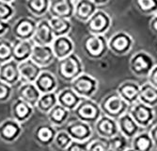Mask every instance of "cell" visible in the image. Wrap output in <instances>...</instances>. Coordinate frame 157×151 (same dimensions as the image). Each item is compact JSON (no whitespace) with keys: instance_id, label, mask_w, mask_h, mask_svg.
<instances>
[{"instance_id":"cell-1","label":"cell","mask_w":157,"mask_h":151,"mask_svg":"<svg viewBox=\"0 0 157 151\" xmlns=\"http://www.w3.org/2000/svg\"><path fill=\"white\" fill-rule=\"evenodd\" d=\"M82 46L86 56L91 60H101L109 51L108 39L105 35L90 33L83 40Z\"/></svg>"},{"instance_id":"cell-2","label":"cell","mask_w":157,"mask_h":151,"mask_svg":"<svg viewBox=\"0 0 157 151\" xmlns=\"http://www.w3.org/2000/svg\"><path fill=\"white\" fill-rule=\"evenodd\" d=\"M84 73V65L78 55L73 53L68 57L59 60L58 64L59 77L66 81L72 82L75 78Z\"/></svg>"},{"instance_id":"cell-3","label":"cell","mask_w":157,"mask_h":151,"mask_svg":"<svg viewBox=\"0 0 157 151\" xmlns=\"http://www.w3.org/2000/svg\"><path fill=\"white\" fill-rule=\"evenodd\" d=\"M99 104L101 107L103 114L116 120L120 118L122 114L127 113L130 106L122 99L117 91L106 94Z\"/></svg>"},{"instance_id":"cell-4","label":"cell","mask_w":157,"mask_h":151,"mask_svg":"<svg viewBox=\"0 0 157 151\" xmlns=\"http://www.w3.org/2000/svg\"><path fill=\"white\" fill-rule=\"evenodd\" d=\"M155 64L153 57L144 50L136 52L129 61L130 71L137 77H148Z\"/></svg>"},{"instance_id":"cell-5","label":"cell","mask_w":157,"mask_h":151,"mask_svg":"<svg viewBox=\"0 0 157 151\" xmlns=\"http://www.w3.org/2000/svg\"><path fill=\"white\" fill-rule=\"evenodd\" d=\"M74 113L76 119L90 125L95 124L97 120L103 115L100 104L91 98H84L74 111Z\"/></svg>"},{"instance_id":"cell-6","label":"cell","mask_w":157,"mask_h":151,"mask_svg":"<svg viewBox=\"0 0 157 151\" xmlns=\"http://www.w3.org/2000/svg\"><path fill=\"white\" fill-rule=\"evenodd\" d=\"M135 46L133 37L124 30L117 31L108 39V49L116 56H126Z\"/></svg>"},{"instance_id":"cell-7","label":"cell","mask_w":157,"mask_h":151,"mask_svg":"<svg viewBox=\"0 0 157 151\" xmlns=\"http://www.w3.org/2000/svg\"><path fill=\"white\" fill-rule=\"evenodd\" d=\"M128 113L142 129L151 128L156 116L154 108L141 103L140 101L130 105L128 109Z\"/></svg>"},{"instance_id":"cell-8","label":"cell","mask_w":157,"mask_h":151,"mask_svg":"<svg viewBox=\"0 0 157 151\" xmlns=\"http://www.w3.org/2000/svg\"><path fill=\"white\" fill-rule=\"evenodd\" d=\"M71 88L79 97L83 98H91L98 92L99 81L93 76L83 73L71 82Z\"/></svg>"},{"instance_id":"cell-9","label":"cell","mask_w":157,"mask_h":151,"mask_svg":"<svg viewBox=\"0 0 157 151\" xmlns=\"http://www.w3.org/2000/svg\"><path fill=\"white\" fill-rule=\"evenodd\" d=\"M112 17L104 10H98L86 23V27L90 34L105 35L112 26Z\"/></svg>"},{"instance_id":"cell-10","label":"cell","mask_w":157,"mask_h":151,"mask_svg":"<svg viewBox=\"0 0 157 151\" xmlns=\"http://www.w3.org/2000/svg\"><path fill=\"white\" fill-rule=\"evenodd\" d=\"M65 130L71 136L73 141L81 143L89 142L93 134L91 125L86 122L80 121L78 119L67 125Z\"/></svg>"},{"instance_id":"cell-11","label":"cell","mask_w":157,"mask_h":151,"mask_svg":"<svg viewBox=\"0 0 157 151\" xmlns=\"http://www.w3.org/2000/svg\"><path fill=\"white\" fill-rule=\"evenodd\" d=\"M37 23L30 17H21L12 26V35L17 40H31L36 30Z\"/></svg>"},{"instance_id":"cell-12","label":"cell","mask_w":157,"mask_h":151,"mask_svg":"<svg viewBox=\"0 0 157 151\" xmlns=\"http://www.w3.org/2000/svg\"><path fill=\"white\" fill-rule=\"evenodd\" d=\"M94 130L99 137L107 140L120 133L117 120L105 114L100 117L94 124Z\"/></svg>"},{"instance_id":"cell-13","label":"cell","mask_w":157,"mask_h":151,"mask_svg":"<svg viewBox=\"0 0 157 151\" xmlns=\"http://www.w3.org/2000/svg\"><path fill=\"white\" fill-rule=\"evenodd\" d=\"M54 55L56 60H62L69 55L75 53V44L68 35L56 37L51 45Z\"/></svg>"},{"instance_id":"cell-14","label":"cell","mask_w":157,"mask_h":151,"mask_svg":"<svg viewBox=\"0 0 157 151\" xmlns=\"http://www.w3.org/2000/svg\"><path fill=\"white\" fill-rule=\"evenodd\" d=\"M54 32L51 29L48 19H42L37 23V27L32 38L35 45L51 46L55 40Z\"/></svg>"},{"instance_id":"cell-15","label":"cell","mask_w":157,"mask_h":151,"mask_svg":"<svg viewBox=\"0 0 157 151\" xmlns=\"http://www.w3.org/2000/svg\"><path fill=\"white\" fill-rule=\"evenodd\" d=\"M49 13L51 17L71 19L75 14V2L71 0H51Z\"/></svg>"},{"instance_id":"cell-16","label":"cell","mask_w":157,"mask_h":151,"mask_svg":"<svg viewBox=\"0 0 157 151\" xmlns=\"http://www.w3.org/2000/svg\"><path fill=\"white\" fill-rule=\"evenodd\" d=\"M0 80L10 86L15 85L19 80H21L19 63L12 59L0 64Z\"/></svg>"},{"instance_id":"cell-17","label":"cell","mask_w":157,"mask_h":151,"mask_svg":"<svg viewBox=\"0 0 157 151\" xmlns=\"http://www.w3.org/2000/svg\"><path fill=\"white\" fill-rule=\"evenodd\" d=\"M117 123H118L119 132L129 141H131L140 131L145 130L142 129L136 124V122L133 119V117L129 114L128 112L122 114L120 118H118Z\"/></svg>"},{"instance_id":"cell-18","label":"cell","mask_w":157,"mask_h":151,"mask_svg":"<svg viewBox=\"0 0 157 151\" xmlns=\"http://www.w3.org/2000/svg\"><path fill=\"white\" fill-rule=\"evenodd\" d=\"M140 85L134 80H125L117 88V93L129 105H133L138 101Z\"/></svg>"},{"instance_id":"cell-19","label":"cell","mask_w":157,"mask_h":151,"mask_svg":"<svg viewBox=\"0 0 157 151\" xmlns=\"http://www.w3.org/2000/svg\"><path fill=\"white\" fill-rule=\"evenodd\" d=\"M13 46V57L12 59L18 63L29 60L33 48L35 46V43L33 40H17L15 39Z\"/></svg>"},{"instance_id":"cell-20","label":"cell","mask_w":157,"mask_h":151,"mask_svg":"<svg viewBox=\"0 0 157 151\" xmlns=\"http://www.w3.org/2000/svg\"><path fill=\"white\" fill-rule=\"evenodd\" d=\"M98 10V6L91 0H76L75 2L74 17L86 24Z\"/></svg>"},{"instance_id":"cell-21","label":"cell","mask_w":157,"mask_h":151,"mask_svg":"<svg viewBox=\"0 0 157 151\" xmlns=\"http://www.w3.org/2000/svg\"><path fill=\"white\" fill-rule=\"evenodd\" d=\"M30 59L40 67H46L53 63L56 60L51 46L35 45Z\"/></svg>"},{"instance_id":"cell-22","label":"cell","mask_w":157,"mask_h":151,"mask_svg":"<svg viewBox=\"0 0 157 151\" xmlns=\"http://www.w3.org/2000/svg\"><path fill=\"white\" fill-rule=\"evenodd\" d=\"M41 71V67L36 64L31 59L19 63L20 77L24 83H34Z\"/></svg>"},{"instance_id":"cell-23","label":"cell","mask_w":157,"mask_h":151,"mask_svg":"<svg viewBox=\"0 0 157 151\" xmlns=\"http://www.w3.org/2000/svg\"><path fill=\"white\" fill-rule=\"evenodd\" d=\"M83 99L71 87L65 88L58 93V104L67 109L69 112H74Z\"/></svg>"},{"instance_id":"cell-24","label":"cell","mask_w":157,"mask_h":151,"mask_svg":"<svg viewBox=\"0 0 157 151\" xmlns=\"http://www.w3.org/2000/svg\"><path fill=\"white\" fill-rule=\"evenodd\" d=\"M34 84L40 92V93H53L58 87V79L56 76L49 71H41Z\"/></svg>"},{"instance_id":"cell-25","label":"cell","mask_w":157,"mask_h":151,"mask_svg":"<svg viewBox=\"0 0 157 151\" xmlns=\"http://www.w3.org/2000/svg\"><path fill=\"white\" fill-rule=\"evenodd\" d=\"M19 95L20 99L29 106L34 107L37 106L41 93L34 83H23L19 88Z\"/></svg>"},{"instance_id":"cell-26","label":"cell","mask_w":157,"mask_h":151,"mask_svg":"<svg viewBox=\"0 0 157 151\" xmlns=\"http://www.w3.org/2000/svg\"><path fill=\"white\" fill-rule=\"evenodd\" d=\"M131 147L135 151H152L155 149L154 144L148 130H142L130 141Z\"/></svg>"},{"instance_id":"cell-27","label":"cell","mask_w":157,"mask_h":151,"mask_svg":"<svg viewBox=\"0 0 157 151\" xmlns=\"http://www.w3.org/2000/svg\"><path fill=\"white\" fill-rule=\"evenodd\" d=\"M138 101L150 107L155 108L157 106V88L148 81L140 85Z\"/></svg>"},{"instance_id":"cell-28","label":"cell","mask_w":157,"mask_h":151,"mask_svg":"<svg viewBox=\"0 0 157 151\" xmlns=\"http://www.w3.org/2000/svg\"><path fill=\"white\" fill-rule=\"evenodd\" d=\"M49 20V24L51 29L54 32L55 37L66 36L72 30V23L70 19L59 18V17H51Z\"/></svg>"},{"instance_id":"cell-29","label":"cell","mask_w":157,"mask_h":151,"mask_svg":"<svg viewBox=\"0 0 157 151\" xmlns=\"http://www.w3.org/2000/svg\"><path fill=\"white\" fill-rule=\"evenodd\" d=\"M50 1L51 0H26L25 6L32 15L42 17L49 12Z\"/></svg>"},{"instance_id":"cell-30","label":"cell","mask_w":157,"mask_h":151,"mask_svg":"<svg viewBox=\"0 0 157 151\" xmlns=\"http://www.w3.org/2000/svg\"><path fill=\"white\" fill-rule=\"evenodd\" d=\"M69 114H70V112L67 109L58 104L48 113V117L53 126L60 127L66 123V121L69 118Z\"/></svg>"},{"instance_id":"cell-31","label":"cell","mask_w":157,"mask_h":151,"mask_svg":"<svg viewBox=\"0 0 157 151\" xmlns=\"http://www.w3.org/2000/svg\"><path fill=\"white\" fill-rule=\"evenodd\" d=\"M56 105H58V93L53 92L42 93L36 107L40 112L48 113Z\"/></svg>"},{"instance_id":"cell-32","label":"cell","mask_w":157,"mask_h":151,"mask_svg":"<svg viewBox=\"0 0 157 151\" xmlns=\"http://www.w3.org/2000/svg\"><path fill=\"white\" fill-rule=\"evenodd\" d=\"M136 10L144 15H153L157 12V0H134Z\"/></svg>"},{"instance_id":"cell-33","label":"cell","mask_w":157,"mask_h":151,"mask_svg":"<svg viewBox=\"0 0 157 151\" xmlns=\"http://www.w3.org/2000/svg\"><path fill=\"white\" fill-rule=\"evenodd\" d=\"M129 140L121 133L107 140L108 151H125L129 147Z\"/></svg>"},{"instance_id":"cell-34","label":"cell","mask_w":157,"mask_h":151,"mask_svg":"<svg viewBox=\"0 0 157 151\" xmlns=\"http://www.w3.org/2000/svg\"><path fill=\"white\" fill-rule=\"evenodd\" d=\"M13 46L9 40L0 39V64L12 60Z\"/></svg>"},{"instance_id":"cell-35","label":"cell","mask_w":157,"mask_h":151,"mask_svg":"<svg viewBox=\"0 0 157 151\" xmlns=\"http://www.w3.org/2000/svg\"><path fill=\"white\" fill-rule=\"evenodd\" d=\"M54 143L56 146L59 148L60 150H67V148L73 143V139L68 134L66 130H60L56 133Z\"/></svg>"},{"instance_id":"cell-36","label":"cell","mask_w":157,"mask_h":151,"mask_svg":"<svg viewBox=\"0 0 157 151\" xmlns=\"http://www.w3.org/2000/svg\"><path fill=\"white\" fill-rule=\"evenodd\" d=\"M30 107L31 106H29L27 103L23 101L22 99H19L13 106L14 116L16 117V119H19L21 121L26 119V117L28 116V114H29V113H30V109H29Z\"/></svg>"},{"instance_id":"cell-37","label":"cell","mask_w":157,"mask_h":151,"mask_svg":"<svg viewBox=\"0 0 157 151\" xmlns=\"http://www.w3.org/2000/svg\"><path fill=\"white\" fill-rule=\"evenodd\" d=\"M56 131L53 128L51 127H41L39 129L38 132H37V136H38V139L42 142V143H50L53 142L55 139V136H56Z\"/></svg>"},{"instance_id":"cell-38","label":"cell","mask_w":157,"mask_h":151,"mask_svg":"<svg viewBox=\"0 0 157 151\" xmlns=\"http://www.w3.org/2000/svg\"><path fill=\"white\" fill-rule=\"evenodd\" d=\"M14 14H15V10L12 5L0 0V20L9 22Z\"/></svg>"},{"instance_id":"cell-39","label":"cell","mask_w":157,"mask_h":151,"mask_svg":"<svg viewBox=\"0 0 157 151\" xmlns=\"http://www.w3.org/2000/svg\"><path fill=\"white\" fill-rule=\"evenodd\" d=\"M89 151H108L107 139H104L99 137L97 139L90 140L88 144Z\"/></svg>"},{"instance_id":"cell-40","label":"cell","mask_w":157,"mask_h":151,"mask_svg":"<svg viewBox=\"0 0 157 151\" xmlns=\"http://www.w3.org/2000/svg\"><path fill=\"white\" fill-rule=\"evenodd\" d=\"M88 144L89 142L81 143V142L73 141V143L71 144V145L67 148L66 151H89Z\"/></svg>"},{"instance_id":"cell-41","label":"cell","mask_w":157,"mask_h":151,"mask_svg":"<svg viewBox=\"0 0 157 151\" xmlns=\"http://www.w3.org/2000/svg\"><path fill=\"white\" fill-rule=\"evenodd\" d=\"M17 133V129L15 126H13L11 124L6 125L2 129V135L5 137L6 139H10L12 137Z\"/></svg>"},{"instance_id":"cell-42","label":"cell","mask_w":157,"mask_h":151,"mask_svg":"<svg viewBox=\"0 0 157 151\" xmlns=\"http://www.w3.org/2000/svg\"><path fill=\"white\" fill-rule=\"evenodd\" d=\"M10 93V86L0 80V100L8 98Z\"/></svg>"},{"instance_id":"cell-43","label":"cell","mask_w":157,"mask_h":151,"mask_svg":"<svg viewBox=\"0 0 157 151\" xmlns=\"http://www.w3.org/2000/svg\"><path fill=\"white\" fill-rule=\"evenodd\" d=\"M148 82H150L151 85L157 88V63L154 65L152 70L148 76Z\"/></svg>"},{"instance_id":"cell-44","label":"cell","mask_w":157,"mask_h":151,"mask_svg":"<svg viewBox=\"0 0 157 151\" xmlns=\"http://www.w3.org/2000/svg\"><path fill=\"white\" fill-rule=\"evenodd\" d=\"M149 29L155 36H157V12L151 16L149 21Z\"/></svg>"},{"instance_id":"cell-45","label":"cell","mask_w":157,"mask_h":151,"mask_svg":"<svg viewBox=\"0 0 157 151\" xmlns=\"http://www.w3.org/2000/svg\"><path fill=\"white\" fill-rule=\"evenodd\" d=\"M10 30V25L8 21L0 20V37H3Z\"/></svg>"},{"instance_id":"cell-46","label":"cell","mask_w":157,"mask_h":151,"mask_svg":"<svg viewBox=\"0 0 157 151\" xmlns=\"http://www.w3.org/2000/svg\"><path fill=\"white\" fill-rule=\"evenodd\" d=\"M148 131L150 133V136H151V138L154 144V146L156 148L157 147V123L156 124H153Z\"/></svg>"},{"instance_id":"cell-47","label":"cell","mask_w":157,"mask_h":151,"mask_svg":"<svg viewBox=\"0 0 157 151\" xmlns=\"http://www.w3.org/2000/svg\"><path fill=\"white\" fill-rule=\"evenodd\" d=\"M91 1L94 2L99 7V6H104V5L108 4L111 1V0H91Z\"/></svg>"},{"instance_id":"cell-48","label":"cell","mask_w":157,"mask_h":151,"mask_svg":"<svg viewBox=\"0 0 157 151\" xmlns=\"http://www.w3.org/2000/svg\"><path fill=\"white\" fill-rule=\"evenodd\" d=\"M1 1H4V2H7V3H12L13 1H15V0H1Z\"/></svg>"},{"instance_id":"cell-49","label":"cell","mask_w":157,"mask_h":151,"mask_svg":"<svg viewBox=\"0 0 157 151\" xmlns=\"http://www.w3.org/2000/svg\"><path fill=\"white\" fill-rule=\"evenodd\" d=\"M125 151H135V150H134V149H133V148H132L131 146H129V147H128V148H127V149H126Z\"/></svg>"},{"instance_id":"cell-50","label":"cell","mask_w":157,"mask_h":151,"mask_svg":"<svg viewBox=\"0 0 157 151\" xmlns=\"http://www.w3.org/2000/svg\"><path fill=\"white\" fill-rule=\"evenodd\" d=\"M155 46H156V51H157V40H156V43H155Z\"/></svg>"},{"instance_id":"cell-51","label":"cell","mask_w":157,"mask_h":151,"mask_svg":"<svg viewBox=\"0 0 157 151\" xmlns=\"http://www.w3.org/2000/svg\"><path fill=\"white\" fill-rule=\"evenodd\" d=\"M71 1H73V2H75V1H76V0H71Z\"/></svg>"},{"instance_id":"cell-52","label":"cell","mask_w":157,"mask_h":151,"mask_svg":"<svg viewBox=\"0 0 157 151\" xmlns=\"http://www.w3.org/2000/svg\"><path fill=\"white\" fill-rule=\"evenodd\" d=\"M155 151H157V147H156V148H155Z\"/></svg>"}]
</instances>
